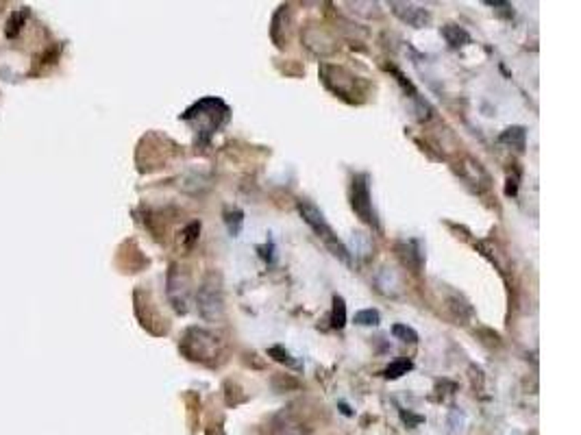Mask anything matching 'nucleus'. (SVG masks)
I'll return each mask as SVG.
<instances>
[{
  "label": "nucleus",
  "mask_w": 581,
  "mask_h": 435,
  "mask_svg": "<svg viewBox=\"0 0 581 435\" xmlns=\"http://www.w3.org/2000/svg\"><path fill=\"white\" fill-rule=\"evenodd\" d=\"M442 35H444V40L453 46V48H460V46H464V44H468L471 42V35L466 33V31L462 28V26H457V24H446V26H442Z\"/></svg>",
  "instance_id": "0eeeda50"
},
{
  "label": "nucleus",
  "mask_w": 581,
  "mask_h": 435,
  "mask_svg": "<svg viewBox=\"0 0 581 435\" xmlns=\"http://www.w3.org/2000/svg\"><path fill=\"white\" fill-rule=\"evenodd\" d=\"M268 355L274 359V361H279V364H285L287 368H292V370H296V373H301L303 370V366L289 355V352L283 348V346H272V348H268Z\"/></svg>",
  "instance_id": "6e6552de"
},
{
  "label": "nucleus",
  "mask_w": 581,
  "mask_h": 435,
  "mask_svg": "<svg viewBox=\"0 0 581 435\" xmlns=\"http://www.w3.org/2000/svg\"><path fill=\"white\" fill-rule=\"evenodd\" d=\"M201 233V222H192L190 227L185 229V239H187V246H192V241L199 237Z\"/></svg>",
  "instance_id": "4468645a"
},
{
  "label": "nucleus",
  "mask_w": 581,
  "mask_h": 435,
  "mask_svg": "<svg viewBox=\"0 0 581 435\" xmlns=\"http://www.w3.org/2000/svg\"><path fill=\"white\" fill-rule=\"evenodd\" d=\"M392 11L398 15L403 22H407L414 28H423L431 22V13L423 7L405 5V3H392Z\"/></svg>",
  "instance_id": "39448f33"
},
{
  "label": "nucleus",
  "mask_w": 581,
  "mask_h": 435,
  "mask_svg": "<svg viewBox=\"0 0 581 435\" xmlns=\"http://www.w3.org/2000/svg\"><path fill=\"white\" fill-rule=\"evenodd\" d=\"M298 212H301L303 220L308 222L310 227L316 231V235H318L322 241H325V246H327L335 257H340V259H342L344 264H348V262H351L348 248L342 244L340 237H337V235L333 233V229L327 224V220H325V216H322L320 209L314 207V205L308 203V201H301V203H298Z\"/></svg>",
  "instance_id": "f03ea898"
},
{
  "label": "nucleus",
  "mask_w": 581,
  "mask_h": 435,
  "mask_svg": "<svg viewBox=\"0 0 581 435\" xmlns=\"http://www.w3.org/2000/svg\"><path fill=\"white\" fill-rule=\"evenodd\" d=\"M392 335L396 337V340H401V342H410V344L418 342V333L412 327H407V325H394L392 327Z\"/></svg>",
  "instance_id": "f8f14e48"
},
{
  "label": "nucleus",
  "mask_w": 581,
  "mask_h": 435,
  "mask_svg": "<svg viewBox=\"0 0 581 435\" xmlns=\"http://www.w3.org/2000/svg\"><path fill=\"white\" fill-rule=\"evenodd\" d=\"M229 114L231 111H229L227 103L216 99V96H207V99H201L199 103H194L181 116V120L192 124L201 144H207L224 124L229 122Z\"/></svg>",
  "instance_id": "f257e3e1"
},
{
  "label": "nucleus",
  "mask_w": 581,
  "mask_h": 435,
  "mask_svg": "<svg viewBox=\"0 0 581 435\" xmlns=\"http://www.w3.org/2000/svg\"><path fill=\"white\" fill-rule=\"evenodd\" d=\"M22 18H24V11H22V13H13V15H11V20H9V28H7V37H13V35H15V31H20Z\"/></svg>",
  "instance_id": "ddd939ff"
},
{
  "label": "nucleus",
  "mask_w": 581,
  "mask_h": 435,
  "mask_svg": "<svg viewBox=\"0 0 581 435\" xmlns=\"http://www.w3.org/2000/svg\"><path fill=\"white\" fill-rule=\"evenodd\" d=\"M412 370V361L410 359H398V361H392L390 366L385 368V377L387 379H398V377H403V375H407Z\"/></svg>",
  "instance_id": "9d476101"
},
{
  "label": "nucleus",
  "mask_w": 581,
  "mask_h": 435,
  "mask_svg": "<svg viewBox=\"0 0 581 435\" xmlns=\"http://www.w3.org/2000/svg\"><path fill=\"white\" fill-rule=\"evenodd\" d=\"M525 139H527V133H525L523 126H510V128H505V131H503V135L498 137V142H501V144H507V146H514V148H519V151L525 148Z\"/></svg>",
  "instance_id": "423d86ee"
},
{
  "label": "nucleus",
  "mask_w": 581,
  "mask_h": 435,
  "mask_svg": "<svg viewBox=\"0 0 581 435\" xmlns=\"http://www.w3.org/2000/svg\"><path fill=\"white\" fill-rule=\"evenodd\" d=\"M351 205L353 212L357 214L364 222H368L370 227L379 229V222L373 209V201H370V183H368V174H355L353 176V185H351Z\"/></svg>",
  "instance_id": "7ed1b4c3"
},
{
  "label": "nucleus",
  "mask_w": 581,
  "mask_h": 435,
  "mask_svg": "<svg viewBox=\"0 0 581 435\" xmlns=\"http://www.w3.org/2000/svg\"><path fill=\"white\" fill-rule=\"evenodd\" d=\"M196 302H199L201 316L205 320H218V318H222V312H224L222 289H220V283H216L214 277H209L203 283V287H199Z\"/></svg>",
  "instance_id": "20e7f679"
},
{
  "label": "nucleus",
  "mask_w": 581,
  "mask_h": 435,
  "mask_svg": "<svg viewBox=\"0 0 581 435\" xmlns=\"http://www.w3.org/2000/svg\"><path fill=\"white\" fill-rule=\"evenodd\" d=\"M355 322L362 325V327H377L381 322V316H379L377 309H364V312L355 314Z\"/></svg>",
  "instance_id": "9b49d317"
},
{
  "label": "nucleus",
  "mask_w": 581,
  "mask_h": 435,
  "mask_svg": "<svg viewBox=\"0 0 581 435\" xmlns=\"http://www.w3.org/2000/svg\"><path fill=\"white\" fill-rule=\"evenodd\" d=\"M331 325H333V329H344V325H346V302L342 296H333Z\"/></svg>",
  "instance_id": "1a4fd4ad"
}]
</instances>
